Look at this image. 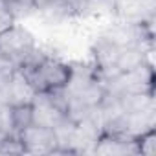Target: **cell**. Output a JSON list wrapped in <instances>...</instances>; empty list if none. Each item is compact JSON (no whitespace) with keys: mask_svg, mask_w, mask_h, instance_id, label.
Segmentation results:
<instances>
[{"mask_svg":"<svg viewBox=\"0 0 156 156\" xmlns=\"http://www.w3.org/2000/svg\"><path fill=\"white\" fill-rule=\"evenodd\" d=\"M35 50V37L26 26L15 22L0 31V68L20 66Z\"/></svg>","mask_w":156,"mask_h":156,"instance_id":"obj_2","label":"cell"},{"mask_svg":"<svg viewBox=\"0 0 156 156\" xmlns=\"http://www.w3.org/2000/svg\"><path fill=\"white\" fill-rule=\"evenodd\" d=\"M33 2H35L37 11H42V13L50 15L51 19L53 17H57V19H68L66 11L61 6V0H33Z\"/></svg>","mask_w":156,"mask_h":156,"instance_id":"obj_7","label":"cell"},{"mask_svg":"<svg viewBox=\"0 0 156 156\" xmlns=\"http://www.w3.org/2000/svg\"><path fill=\"white\" fill-rule=\"evenodd\" d=\"M136 143H138V154L152 156L156 152V129H149V130L140 132L136 136Z\"/></svg>","mask_w":156,"mask_h":156,"instance_id":"obj_6","label":"cell"},{"mask_svg":"<svg viewBox=\"0 0 156 156\" xmlns=\"http://www.w3.org/2000/svg\"><path fill=\"white\" fill-rule=\"evenodd\" d=\"M33 123V103L22 101L8 107V125L13 134L22 132L26 127Z\"/></svg>","mask_w":156,"mask_h":156,"instance_id":"obj_5","label":"cell"},{"mask_svg":"<svg viewBox=\"0 0 156 156\" xmlns=\"http://www.w3.org/2000/svg\"><path fill=\"white\" fill-rule=\"evenodd\" d=\"M17 70L24 75L26 83L35 94L62 90L72 77V64L41 51L39 48L20 66H17Z\"/></svg>","mask_w":156,"mask_h":156,"instance_id":"obj_1","label":"cell"},{"mask_svg":"<svg viewBox=\"0 0 156 156\" xmlns=\"http://www.w3.org/2000/svg\"><path fill=\"white\" fill-rule=\"evenodd\" d=\"M92 152H96V154H138L136 136L110 132V130H99V134L94 141Z\"/></svg>","mask_w":156,"mask_h":156,"instance_id":"obj_4","label":"cell"},{"mask_svg":"<svg viewBox=\"0 0 156 156\" xmlns=\"http://www.w3.org/2000/svg\"><path fill=\"white\" fill-rule=\"evenodd\" d=\"M24 154H59V136L55 129L31 123L17 134Z\"/></svg>","mask_w":156,"mask_h":156,"instance_id":"obj_3","label":"cell"},{"mask_svg":"<svg viewBox=\"0 0 156 156\" xmlns=\"http://www.w3.org/2000/svg\"><path fill=\"white\" fill-rule=\"evenodd\" d=\"M17 20H15V17L11 15V11H9V8L6 6V2L4 0H0V31H4L6 28H9L11 24H15Z\"/></svg>","mask_w":156,"mask_h":156,"instance_id":"obj_9","label":"cell"},{"mask_svg":"<svg viewBox=\"0 0 156 156\" xmlns=\"http://www.w3.org/2000/svg\"><path fill=\"white\" fill-rule=\"evenodd\" d=\"M88 0H61V6L66 11L68 19L70 17H77V15H83V9L87 6Z\"/></svg>","mask_w":156,"mask_h":156,"instance_id":"obj_8","label":"cell"}]
</instances>
